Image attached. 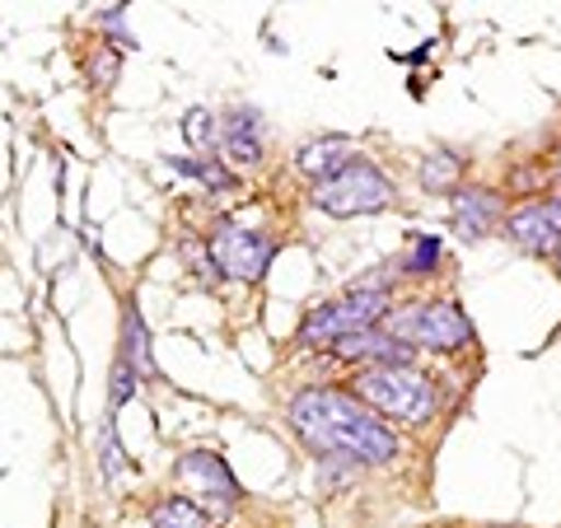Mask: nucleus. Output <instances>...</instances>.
I'll list each match as a JSON object with an SVG mask.
<instances>
[{
    "instance_id": "obj_22",
    "label": "nucleus",
    "mask_w": 561,
    "mask_h": 528,
    "mask_svg": "<svg viewBox=\"0 0 561 528\" xmlns=\"http://www.w3.org/2000/svg\"><path fill=\"white\" fill-rule=\"evenodd\" d=\"M557 257H561V249H557Z\"/></svg>"
},
{
    "instance_id": "obj_9",
    "label": "nucleus",
    "mask_w": 561,
    "mask_h": 528,
    "mask_svg": "<svg viewBox=\"0 0 561 528\" xmlns=\"http://www.w3.org/2000/svg\"><path fill=\"white\" fill-rule=\"evenodd\" d=\"M360 154H356V146H351L346 136H323V140H309V146L295 154V164H300V173H309V179H319V183H328V179H337V173L346 169V164H356Z\"/></svg>"
},
{
    "instance_id": "obj_10",
    "label": "nucleus",
    "mask_w": 561,
    "mask_h": 528,
    "mask_svg": "<svg viewBox=\"0 0 561 528\" xmlns=\"http://www.w3.org/2000/svg\"><path fill=\"white\" fill-rule=\"evenodd\" d=\"M332 351L346 360H375V365H408L412 360V346L393 342L389 332H356V337H342Z\"/></svg>"
},
{
    "instance_id": "obj_3",
    "label": "nucleus",
    "mask_w": 561,
    "mask_h": 528,
    "mask_svg": "<svg viewBox=\"0 0 561 528\" xmlns=\"http://www.w3.org/2000/svg\"><path fill=\"white\" fill-rule=\"evenodd\" d=\"M383 332L402 346H426V351H459L472 328L454 305H408L383 313Z\"/></svg>"
},
{
    "instance_id": "obj_21",
    "label": "nucleus",
    "mask_w": 561,
    "mask_h": 528,
    "mask_svg": "<svg viewBox=\"0 0 561 528\" xmlns=\"http://www.w3.org/2000/svg\"><path fill=\"white\" fill-rule=\"evenodd\" d=\"M103 468H108V472L122 468V454H117V445H113V431H103Z\"/></svg>"
},
{
    "instance_id": "obj_1",
    "label": "nucleus",
    "mask_w": 561,
    "mask_h": 528,
    "mask_svg": "<svg viewBox=\"0 0 561 528\" xmlns=\"http://www.w3.org/2000/svg\"><path fill=\"white\" fill-rule=\"evenodd\" d=\"M290 426L300 431V439L309 449H323V454H342L351 463H389L398 459V439L383 421L360 408L356 398L346 393H328V389H313L300 393L290 402Z\"/></svg>"
},
{
    "instance_id": "obj_15",
    "label": "nucleus",
    "mask_w": 561,
    "mask_h": 528,
    "mask_svg": "<svg viewBox=\"0 0 561 528\" xmlns=\"http://www.w3.org/2000/svg\"><path fill=\"white\" fill-rule=\"evenodd\" d=\"M454 179H459V160L445 154V150H435L431 160L421 164V183H426V187H449Z\"/></svg>"
},
{
    "instance_id": "obj_5",
    "label": "nucleus",
    "mask_w": 561,
    "mask_h": 528,
    "mask_svg": "<svg viewBox=\"0 0 561 528\" xmlns=\"http://www.w3.org/2000/svg\"><path fill=\"white\" fill-rule=\"evenodd\" d=\"M383 309H389V295L383 290H356L337 299V305H323L319 313H309V323L300 328V342H332L337 346L342 337H356V332H370Z\"/></svg>"
},
{
    "instance_id": "obj_8",
    "label": "nucleus",
    "mask_w": 561,
    "mask_h": 528,
    "mask_svg": "<svg viewBox=\"0 0 561 528\" xmlns=\"http://www.w3.org/2000/svg\"><path fill=\"white\" fill-rule=\"evenodd\" d=\"M505 230H511V239L519 243V249L529 253H557L561 249V202H548V206H524L515 210L511 220H505Z\"/></svg>"
},
{
    "instance_id": "obj_16",
    "label": "nucleus",
    "mask_w": 561,
    "mask_h": 528,
    "mask_svg": "<svg viewBox=\"0 0 561 528\" xmlns=\"http://www.w3.org/2000/svg\"><path fill=\"white\" fill-rule=\"evenodd\" d=\"M435 257H440V243H435L431 234H421L412 243V253H408V276H426L435 267Z\"/></svg>"
},
{
    "instance_id": "obj_12",
    "label": "nucleus",
    "mask_w": 561,
    "mask_h": 528,
    "mask_svg": "<svg viewBox=\"0 0 561 528\" xmlns=\"http://www.w3.org/2000/svg\"><path fill=\"white\" fill-rule=\"evenodd\" d=\"M122 365H131L136 375H150V346H146V319L127 309L122 319Z\"/></svg>"
},
{
    "instance_id": "obj_18",
    "label": "nucleus",
    "mask_w": 561,
    "mask_h": 528,
    "mask_svg": "<svg viewBox=\"0 0 561 528\" xmlns=\"http://www.w3.org/2000/svg\"><path fill=\"white\" fill-rule=\"evenodd\" d=\"M179 169L183 173H192V179H202L206 187H230V173H225V169H216V164H202V160H179Z\"/></svg>"
},
{
    "instance_id": "obj_2",
    "label": "nucleus",
    "mask_w": 561,
    "mask_h": 528,
    "mask_svg": "<svg viewBox=\"0 0 561 528\" xmlns=\"http://www.w3.org/2000/svg\"><path fill=\"white\" fill-rule=\"evenodd\" d=\"M356 393L370 402V408H379L383 416H398V421H421L435 408L431 383L421 379L412 365H370L356 379Z\"/></svg>"
},
{
    "instance_id": "obj_13",
    "label": "nucleus",
    "mask_w": 561,
    "mask_h": 528,
    "mask_svg": "<svg viewBox=\"0 0 561 528\" xmlns=\"http://www.w3.org/2000/svg\"><path fill=\"white\" fill-rule=\"evenodd\" d=\"M150 528H206V515H202L197 501L173 496V501H164V505H154Z\"/></svg>"
},
{
    "instance_id": "obj_11",
    "label": "nucleus",
    "mask_w": 561,
    "mask_h": 528,
    "mask_svg": "<svg viewBox=\"0 0 561 528\" xmlns=\"http://www.w3.org/2000/svg\"><path fill=\"white\" fill-rule=\"evenodd\" d=\"M501 216V202L491 197V192H463L459 202H454V230L463 239H482L491 225Z\"/></svg>"
},
{
    "instance_id": "obj_17",
    "label": "nucleus",
    "mask_w": 561,
    "mask_h": 528,
    "mask_svg": "<svg viewBox=\"0 0 561 528\" xmlns=\"http://www.w3.org/2000/svg\"><path fill=\"white\" fill-rule=\"evenodd\" d=\"M225 154H230L234 164H253L262 154V146H257L253 131H230V140H225Z\"/></svg>"
},
{
    "instance_id": "obj_6",
    "label": "nucleus",
    "mask_w": 561,
    "mask_h": 528,
    "mask_svg": "<svg viewBox=\"0 0 561 528\" xmlns=\"http://www.w3.org/2000/svg\"><path fill=\"white\" fill-rule=\"evenodd\" d=\"M272 262V243L253 234V230H234V225H225V230L210 239V267L234 276V280H257L267 272Z\"/></svg>"
},
{
    "instance_id": "obj_20",
    "label": "nucleus",
    "mask_w": 561,
    "mask_h": 528,
    "mask_svg": "<svg viewBox=\"0 0 561 528\" xmlns=\"http://www.w3.org/2000/svg\"><path fill=\"white\" fill-rule=\"evenodd\" d=\"M90 76H94V84H113L117 80V57L113 51H99V57L90 61Z\"/></svg>"
},
{
    "instance_id": "obj_14",
    "label": "nucleus",
    "mask_w": 561,
    "mask_h": 528,
    "mask_svg": "<svg viewBox=\"0 0 561 528\" xmlns=\"http://www.w3.org/2000/svg\"><path fill=\"white\" fill-rule=\"evenodd\" d=\"M183 136H187L192 150H210V146H216V117H210L206 108H192L183 117Z\"/></svg>"
},
{
    "instance_id": "obj_7",
    "label": "nucleus",
    "mask_w": 561,
    "mask_h": 528,
    "mask_svg": "<svg viewBox=\"0 0 561 528\" xmlns=\"http://www.w3.org/2000/svg\"><path fill=\"white\" fill-rule=\"evenodd\" d=\"M179 482L192 491V496H202V501L210 496L220 509L239 501V486L230 478V468H225V459L220 454H210V449H192L187 454V459L179 463Z\"/></svg>"
},
{
    "instance_id": "obj_19",
    "label": "nucleus",
    "mask_w": 561,
    "mask_h": 528,
    "mask_svg": "<svg viewBox=\"0 0 561 528\" xmlns=\"http://www.w3.org/2000/svg\"><path fill=\"white\" fill-rule=\"evenodd\" d=\"M127 393H136V369L117 360V369H113V408H122Z\"/></svg>"
},
{
    "instance_id": "obj_4",
    "label": "nucleus",
    "mask_w": 561,
    "mask_h": 528,
    "mask_svg": "<svg viewBox=\"0 0 561 528\" xmlns=\"http://www.w3.org/2000/svg\"><path fill=\"white\" fill-rule=\"evenodd\" d=\"M389 197H393L389 179H383L375 164H365V160L346 164L337 179L313 187V206L328 210V216H370V210H379Z\"/></svg>"
}]
</instances>
